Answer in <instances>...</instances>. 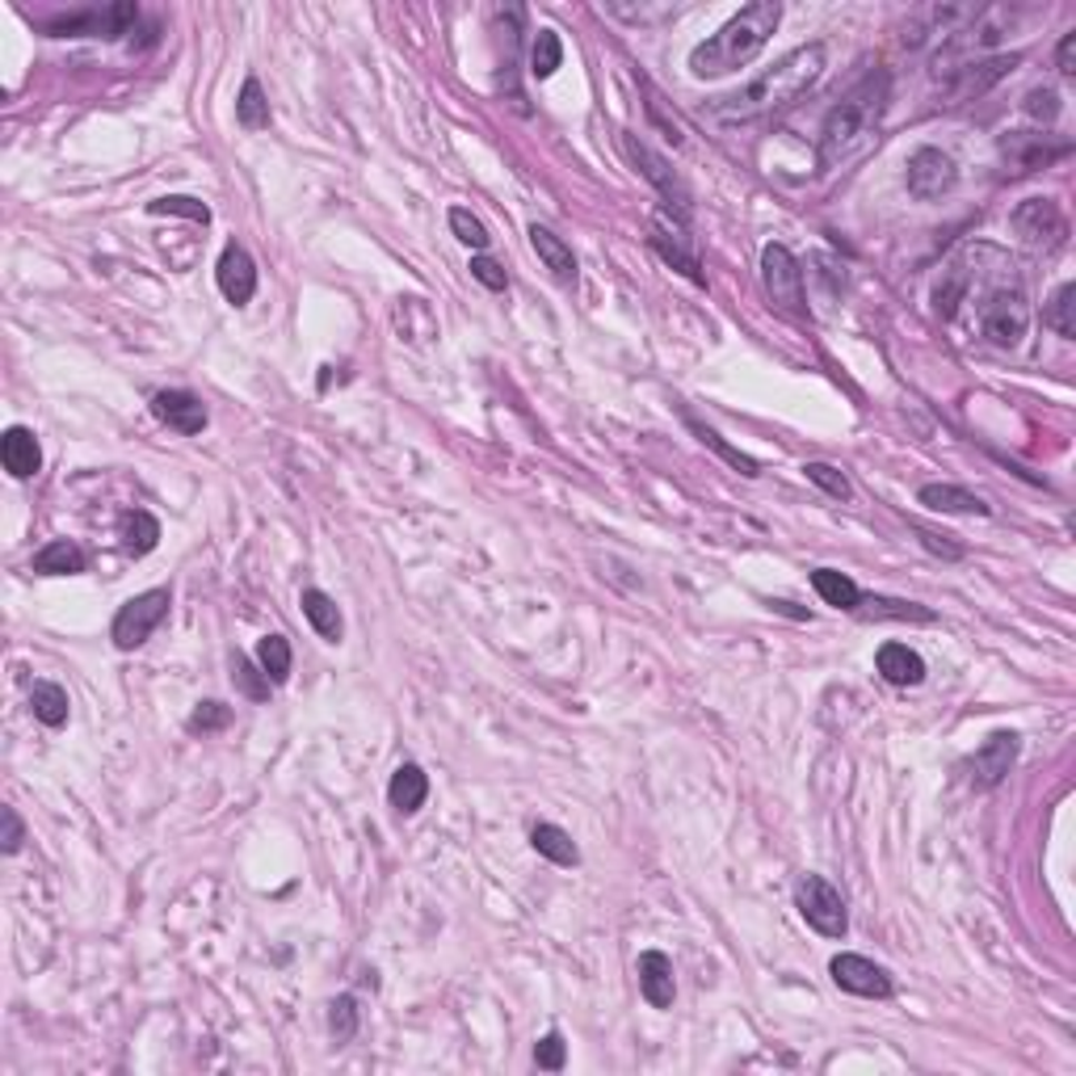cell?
I'll use <instances>...</instances> for the list:
<instances>
[{
    "instance_id": "obj_11",
    "label": "cell",
    "mask_w": 1076,
    "mask_h": 1076,
    "mask_svg": "<svg viewBox=\"0 0 1076 1076\" xmlns=\"http://www.w3.org/2000/svg\"><path fill=\"white\" fill-rule=\"evenodd\" d=\"M829 976L841 993L853 997H875V1001L891 997V976L879 964H870L867 955H837L829 964Z\"/></svg>"
},
{
    "instance_id": "obj_45",
    "label": "cell",
    "mask_w": 1076,
    "mask_h": 1076,
    "mask_svg": "<svg viewBox=\"0 0 1076 1076\" xmlns=\"http://www.w3.org/2000/svg\"><path fill=\"white\" fill-rule=\"evenodd\" d=\"M0 820H4V853H18L21 841H26V829H21V816L13 812V808H4L0 812Z\"/></svg>"
},
{
    "instance_id": "obj_5",
    "label": "cell",
    "mask_w": 1076,
    "mask_h": 1076,
    "mask_svg": "<svg viewBox=\"0 0 1076 1076\" xmlns=\"http://www.w3.org/2000/svg\"><path fill=\"white\" fill-rule=\"evenodd\" d=\"M794 908H799V917H803L820 938H841V934L850 929V912H846L841 891L832 888L829 879H820V875H803V879L794 883Z\"/></svg>"
},
{
    "instance_id": "obj_19",
    "label": "cell",
    "mask_w": 1076,
    "mask_h": 1076,
    "mask_svg": "<svg viewBox=\"0 0 1076 1076\" xmlns=\"http://www.w3.org/2000/svg\"><path fill=\"white\" fill-rule=\"evenodd\" d=\"M387 799L399 816H413L425 799H430V774L416 766V761H404L396 774H392V787H387Z\"/></svg>"
},
{
    "instance_id": "obj_39",
    "label": "cell",
    "mask_w": 1076,
    "mask_h": 1076,
    "mask_svg": "<svg viewBox=\"0 0 1076 1076\" xmlns=\"http://www.w3.org/2000/svg\"><path fill=\"white\" fill-rule=\"evenodd\" d=\"M148 210H151V215H181V219H194V224H210V207H203L198 198H181V194H172V198H156Z\"/></svg>"
},
{
    "instance_id": "obj_20",
    "label": "cell",
    "mask_w": 1076,
    "mask_h": 1076,
    "mask_svg": "<svg viewBox=\"0 0 1076 1076\" xmlns=\"http://www.w3.org/2000/svg\"><path fill=\"white\" fill-rule=\"evenodd\" d=\"M530 245H534L539 261L547 265L560 283H576V257H572V248H567L551 227H543V224L530 227Z\"/></svg>"
},
{
    "instance_id": "obj_22",
    "label": "cell",
    "mask_w": 1076,
    "mask_h": 1076,
    "mask_svg": "<svg viewBox=\"0 0 1076 1076\" xmlns=\"http://www.w3.org/2000/svg\"><path fill=\"white\" fill-rule=\"evenodd\" d=\"M303 619L316 626V635L328 643H340V631H345V623H340V610L337 602L324 593V589H303Z\"/></svg>"
},
{
    "instance_id": "obj_37",
    "label": "cell",
    "mask_w": 1076,
    "mask_h": 1076,
    "mask_svg": "<svg viewBox=\"0 0 1076 1076\" xmlns=\"http://www.w3.org/2000/svg\"><path fill=\"white\" fill-rule=\"evenodd\" d=\"M227 723H231V707H224V702H198L194 707V715H189V732H224Z\"/></svg>"
},
{
    "instance_id": "obj_26",
    "label": "cell",
    "mask_w": 1076,
    "mask_h": 1076,
    "mask_svg": "<svg viewBox=\"0 0 1076 1076\" xmlns=\"http://www.w3.org/2000/svg\"><path fill=\"white\" fill-rule=\"evenodd\" d=\"M812 589L825 598V605H837V610H858L862 605V589L853 585L846 572H837V567H816Z\"/></svg>"
},
{
    "instance_id": "obj_33",
    "label": "cell",
    "mask_w": 1076,
    "mask_h": 1076,
    "mask_svg": "<svg viewBox=\"0 0 1076 1076\" xmlns=\"http://www.w3.org/2000/svg\"><path fill=\"white\" fill-rule=\"evenodd\" d=\"M964 299H967V274L955 265V269H946L938 290H934V307H938L942 320H955V312H959V303Z\"/></svg>"
},
{
    "instance_id": "obj_9",
    "label": "cell",
    "mask_w": 1076,
    "mask_h": 1076,
    "mask_svg": "<svg viewBox=\"0 0 1076 1076\" xmlns=\"http://www.w3.org/2000/svg\"><path fill=\"white\" fill-rule=\"evenodd\" d=\"M905 181H908V194H912L917 203H934V198H942V194L955 189L959 169H955V160H950L942 148H917L912 156H908Z\"/></svg>"
},
{
    "instance_id": "obj_25",
    "label": "cell",
    "mask_w": 1076,
    "mask_h": 1076,
    "mask_svg": "<svg viewBox=\"0 0 1076 1076\" xmlns=\"http://www.w3.org/2000/svg\"><path fill=\"white\" fill-rule=\"evenodd\" d=\"M530 846L543 853L547 862H555V867H576V862H581L576 841H572L560 825H534V829H530Z\"/></svg>"
},
{
    "instance_id": "obj_7",
    "label": "cell",
    "mask_w": 1076,
    "mask_h": 1076,
    "mask_svg": "<svg viewBox=\"0 0 1076 1076\" xmlns=\"http://www.w3.org/2000/svg\"><path fill=\"white\" fill-rule=\"evenodd\" d=\"M761 283H766V295L774 307L791 312V316H803V269L794 261V253L787 245H766L761 248Z\"/></svg>"
},
{
    "instance_id": "obj_4",
    "label": "cell",
    "mask_w": 1076,
    "mask_h": 1076,
    "mask_svg": "<svg viewBox=\"0 0 1076 1076\" xmlns=\"http://www.w3.org/2000/svg\"><path fill=\"white\" fill-rule=\"evenodd\" d=\"M1030 328V303L1018 286H997L980 303V333L997 349H1018Z\"/></svg>"
},
{
    "instance_id": "obj_13",
    "label": "cell",
    "mask_w": 1076,
    "mask_h": 1076,
    "mask_svg": "<svg viewBox=\"0 0 1076 1076\" xmlns=\"http://www.w3.org/2000/svg\"><path fill=\"white\" fill-rule=\"evenodd\" d=\"M151 413H156L160 425H169V430L186 437L207 430V408H203V399L194 392H156L151 396Z\"/></svg>"
},
{
    "instance_id": "obj_43",
    "label": "cell",
    "mask_w": 1076,
    "mask_h": 1076,
    "mask_svg": "<svg viewBox=\"0 0 1076 1076\" xmlns=\"http://www.w3.org/2000/svg\"><path fill=\"white\" fill-rule=\"evenodd\" d=\"M875 619H917V623H934V610H921L912 602H891V598H875Z\"/></svg>"
},
{
    "instance_id": "obj_21",
    "label": "cell",
    "mask_w": 1076,
    "mask_h": 1076,
    "mask_svg": "<svg viewBox=\"0 0 1076 1076\" xmlns=\"http://www.w3.org/2000/svg\"><path fill=\"white\" fill-rule=\"evenodd\" d=\"M917 501L938 513H980V517L993 513L976 492L959 488V484H926V488L917 492Z\"/></svg>"
},
{
    "instance_id": "obj_8",
    "label": "cell",
    "mask_w": 1076,
    "mask_h": 1076,
    "mask_svg": "<svg viewBox=\"0 0 1076 1076\" xmlns=\"http://www.w3.org/2000/svg\"><path fill=\"white\" fill-rule=\"evenodd\" d=\"M1009 227L1018 231L1021 245L1043 248V253L1059 248L1064 245V236H1068V219H1064V210H1059L1056 198H1026V203L1009 215Z\"/></svg>"
},
{
    "instance_id": "obj_29",
    "label": "cell",
    "mask_w": 1076,
    "mask_h": 1076,
    "mask_svg": "<svg viewBox=\"0 0 1076 1076\" xmlns=\"http://www.w3.org/2000/svg\"><path fill=\"white\" fill-rule=\"evenodd\" d=\"M560 63H564V42H560V34L555 30H539L534 34V47H530V72L539 76V80H547V76L560 72Z\"/></svg>"
},
{
    "instance_id": "obj_35",
    "label": "cell",
    "mask_w": 1076,
    "mask_h": 1076,
    "mask_svg": "<svg viewBox=\"0 0 1076 1076\" xmlns=\"http://www.w3.org/2000/svg\"><path fill=\"white\" fill-rule=\"evenodd\" d=\"M328 1030H333L337 1043H349L358 1035V1001L354 997H337L328 1005Z\"/></svg>"
},
{
    "instance_id": "obj_10",
    "label": "cell",
    "mask_w": 1076,
    "mask_h": 1076,
    "mask_svg": "<svg viewBox=\"0 0 1076 1076\" xmlns=\"http://www.w3.org/2000/svg\"><path fill=\"white\" fill-rule=\"evenodd\" d=\"M623 151H626V160H631V165H635V169H640L643 177L652 181V186L661 189L669 207H678L681 215L690 210V189H685L678 177H673V169H669V160H664V156H657V151L648 148L643 139H635L631 131H623Z\"/></svg>"
},
{
    "instance_id": "obj_12",
    "label": "cell",
    "mask_w": 1076,
    "mask_h": 1076,
    "mask_svg": "<svg viewBox=\"0 0 1076 1076\" xmlns=\"http://www.w3.org/2000/svg\"><path fill=\"white\" fill-rule=\"evenodd\" d=\"M215 283H219L227 303L245 307L257 295V265H253V257L240 245H227L219 253V265H215Z\"/></svg>"
},
{
    "instance_id": "obj_18",
    "label": "cell",
    "mask_w": 1076,
    "mask_h": 1076,
    "mask_svg": "<svg viewBox=\"0 0 1076 1076\" xmlns=\"http://www.w3.org/2000/svg\"><path fill=\"white\" fill-rule=\"evenodd\" d=\"M875 664H879L883 681H891V685H921L926 681V661L908 643H883L875 652Z\"/></svg>"
},
{
    "instance_id": "obj_6",
    "label": "cell",
    "mask_w": 1076,
    "mask_h": 1076,
    "mask_svg": "<svg viewBox=\"0 0 1076 1076\" xmlns=\"http://www.w3.org/2000/svg\"><path fill=\"white\" fill-rule=\"evenodd\" d=\"M169 605H172L169 589H148V593L131 598V602L113 614V626H110L113 648L118 652H135L139 643H148L151 631L169 619Z\"/></svg>"
},
{
    "instance_id": "obj_27",
    "label": "cell",
    "mask_w": 1076,
    "mask_h": 1076,
    "mask_svg": "<svg viewBox=\"0 0 1076 1076\" xmlns=\"http://www.w3.org/2000/svg\"><path fill=\"white\" fill-rule=\"evenodd\" d=\"M30 711H34L38 723L63 728L68 723V690L56 685V681H38L34 690H30Z\"/></svg>"
},
{
    "instance_id": "obj_15",
    "label": "cell",
    "mask_w": 1076,
    "mask_h": 1076,
    "mask_svg": "<svg viewBox=\"0 0 1076 1076\" xmlns=\"http://www.w3.org/2000/svg\"><path fill=\"white\" fill-rule=\"evenodd\" d=\"M0 463L13 480H34L42 472V451H38V437L26 425H9L0 437Z\"/></svg>"
},
{
    "instance_id": "obj_42",
    "label": "cell",
    "mask_w": 1076,
    "mask_h": 1076,
    "mask_svg": "<svg viewBox=\"0 0 1076 1076\" xmlns=\"http://www.w3.org/2000/svg\"><path fill=\"white\" fill-rule=\"evenodd\" d=\"M534 1064L543 1068V1073H560L567 1064V1043L560 1030H551V1035H543L539 1039V1047H534Z\"/></svg>"
},
{
    "instance_id": "obj_14",
    "label": "cell",
    "mask_w": 1076,
    "mask_h": 1076,
    "mask_svg": "<svg viewBox=\"0 0 1076 1076\" xmlns=\"http://www.w3.org/2000/svg\"><path fill=\"white\" fill-rule=\"evenodd\" d=\"M1014 761H1018V737L1014 732H993V737L980 744V753H976V761H971V770H976V787H997L1009 770H1014Z\"/></svg>"
},
{
    "instance_id": "obj_34",
    "label": "cell",
    "mask_w": 1076,
    "mask_h": 1076,
    "mask_svg": "<svg viewBox=\"0 0 1076 1076\" xmlns=\"http://www.w3.org/2000/svg\"><path fill=\"white\" fill-rule=\"evenodd\" d=\"M451 231H454V236H458V240H463V245H467V248H475V253H484V248H488V240H492V236H488V227L480 224V219H475V215H472V210H467V207H454V210H451Z\"/></svg>"
},
{
    "instance_id": "obj_46",
    "label": "cell",
    "mask_w": 1076,
    "mask_h": 1076,
    "mask_svg": "<svg viewBox=\"0 0 1076 1076\" xmlns=\"http://www.w3.org/2000/svg\"><path fill=\"white\" fill-rule=\"evenodd\" d=\"M1056 68L1064 76L1076 72V34H1064L1059 38V51H1056Z\"/></svg>"
},
{
    "instance_id": "obj_23",
    "label": "cell",
    "mask_w": 1076,
    "mask_h": 1076,
    "mask_svg": "<svg viewBox=\"0 0 1076 1076\" xmlns=\"http://www.w3.org/2000/svg\"><path fill=\"white\" fill-rule=\"evenodd\" d=\"M30 567H34L38 576H76V572H85V551L76 547V543H68V539H56V543H47V547L38 551L34 560H30Z\"/></svg>"
},
{
    "instance_id": "obj_40",
    "label": "cell",
    "mask_w": 1076,
    "mask_h": 1076,
    "mask_svg": "<svg viewBox=\"0 0 1076 1076\" xmlns=\"http://www.w3.org/2000/svg\"><path fill=\"white\" fill-rule=\"evenodd\" d=\"M1021 110H1026V118H1035V122H1047V127H1052L1064 106H1059L1056 89H1047V85H1043V89H1030V93H1026Z\"/></svg>"
},
{
    "instance_id": "obj_24",
    "label": "cell",
    "mask_w": 1076,
    "mask_h": 1076,
    "mask_svg": "<svg viewBox=\"0 0 1076 1076\" xmlns=\"http://www.w3.org/2000/svg\"><path fill=\"white\" fill-rule=\"evenodd\" d=\"M118 539H122V547L131 555H148L160 543V522L148 510H127L122 522H118Z\"/></svg>"
},
{
    "instance_id": "obj_31",
    "label": "cell",
    "mask_w": 1076,
    "mask_h": 1076,
    "mask_svg": "<svg viewBox=\"0 0 1076 1076\" xmlns=\"http://www.w3.org/2000/svg\"><path fill=\"white\" fill-rule=\"evenodd\" d=\"M257 664H261L265 678L274 681V685H283L290 678V643H286V635H265L257 643Z\"/></svg>"
},
{
    "instance_id": "obj_30",
    "label": "cell",
    "mask_w": 1076,
    "mask_h": 1076,
    "mask_svg": "<svg viewBox=\"0 0 1076 1076\" xmlns=\"http://www.w3.org/2000/svg\"><path fill=\"white\" fill-rule=\"evenodd\" d=\"M236 122L245 127V131H265L269 127V101H265L261 85L248 76L245 89H240V101H236Z\"/></svg>"
},
{
    "instance_id": "obj_32",
    "label": "cell",
    "mask_w": 1076,
    "mask_h": 1076,
    "mask_svg": "<svg viewBox=\"0 0 1076 1076\" xmlns=\"http://www.w3.org/2000/svg\"><path fill=\"white\" fill-rule=\"evenodd\" d=\"M1073 312H1076V283H1064L1056 290V299H1052V307L1043 312V324L1047 328H1056L1059 337L1064 340H1073L1076 337V320H1073Z\"/></svg>"
},
{
    "instance_id": "obj_28",
    "label": "cell",
    "mask_w": 1076,
    "mask_h": 1076,
    "mask_svg": "<svg viewBox=\"0 0 1076 1076\" xmlns=\"http://www.w3.org/2000/svg\"><path fill=\"white\" fill-rule=\"evenodd\" d=\"M1021 63V56H1009V59H988V63H971V68H955L959 72V93H984L993 80H1001L1005 72H1014Z\"/></svg>"
},
{
    "instance_id": "obj_38",
    "label": "cell",
    "mask_w": 1076,
    "mask_h": 1076,
    "mask_svg": "<svg viewBox=\"0 0 1076 1076\" xmlns=\"http://www.w3.org/2000/svg\"><path fill=\"white\" fill-rule=\"evenodd\" d=\"M685 421H690V430H694V434H699L702 442H707V446H711V451H719V454H723V458H728V463H732V467H737V472H744V475H757V463H753V458H749V454L732 451V446H728V442H723V437H719L715 430H707V425H699V421H694V416H685Z\"/></svg>"
},
{
    "instance_id": "obj_17",
    "label": "cell",
    "mask_w": 1076,
    "mask_h": 1076,
    "mask_svg": "<svg viewBox=\"0 0 1076 1076\" xmlns=\"http://www.w3.org/2000/svg\"><path fill=\"white\" fill-rule=\"evenodd\" d=\"M652 245L661 248V257L664 261H673L690 278V283H702V274H699V257L690 253V240H685V231H681V224H673L669 215H657V224H652Z\"/></svg>"
},
{
    "instance_id": "obj_41",
    "label": "cell",
    "mask_w": 1076,
    "mask_h": 1076,
    "mask_svg": "<svg viewBox=\"0 0 1076 1076\" xmlns=\"http://www.w3.org/2000/svg\"><path fill=\"white\" fill-rule=\"evenodd\" d=\"M803 472H808V480H812L816 488H825V492H829V496H837V501H850V496H853L850 480H846V475L837 472L832 463H808Z\"/></svg>"
},
{
    "instance_id": "obj_16",
    "label": "cell",
    "mask_w": 1076,
    "mask_h": 1076,
    "mask_svg": "<svg viewBox=\"0 0 1076 1076\" xmlns=\"http://www.w3.org/2000/svg\"><path fill=\"white\" fill-rule=\"evenodd\" d=\"M640 993L652 1009H669V1005H673L678 984H673V964H669V955H661V950H643L640 955Z\"/></svg>"
},
{
    "instance_id": "obj_1",
    "label": "cell",
    "mask_w": 1076,
    "mask_h": 1076,
    "mask_svg": "<svg viewBox=\"0 0 1076 1076\" xmlns=\"http://www.w3.org/2000/svg\"><path fill=\"white\" fill-rule=\"evenodd\" d=\"M825 59H829L825 56V42L794 47L791 56H782L774 68H766V72L757 76V80H749L744 89L719 97L715 106H711V113L723 118V122H753V118H766V113L782 110V106L799 101V97L808 93L816 80H820Z\"/></svg>"
},
{
    "instance_id": "obj_47",
    "label": "cell",
    "mask_w": 1076,
    "mask_h": 1076,
    "mask_svg": "<svg viewBox=\"0 0 1076 1076\" xmlns=\"http://www.w3.org/2000/svg\"><path fill=\"white\" fill-rule=\"evenodd\" d=\"M917 534H921V543H926V547L934 551V555H946V560H959V555H964V547H955V543H942V539H938L934 530H917Z\"/></svg>"
},
{
    "instance_id": "obj_2",
    "label": "cell",
    "mask_w": 1076,
    "mask_h": 1076,
    "mask_svg": "<svg viewBox=\"0 0 1076 1076\" xmlns=\"http://www.w3.org/2000/svg\"><path fill=\"white\" fill-rule=\"evenodd\" d=\"M778 21H782V4L778 0L744 4L737 18L723 21L715 34L702 38L699 47L690 51V72L699 80H715V76H728L737 68H749L766 51V42L774 38Z\"/></svg>"
},
{
    "instance_id": "obj_3",
    "label": "cell",
    "mask_w": 1076,
    "mask_h": 1076,
    "mask_svg": "<svg viewBox=\"0 0 1076 1076\" xmlns=\"http://www.w3.org/2000/svg\"><path fill=\"white\" fill-rule=\"evenodd\" d=\"M888 97H891V76L870 72L825 113V127H820V165L825 169H832V165L850 160L853 151L867 148L870 139H875V131H879V122H883Z\"/></svg>"
},
{
    "instance_id": "obj_36",
    "label": "cell",
    "mask_w": 1076,
    "mask_h": 1076,
    "mask_svg": "<svg viewBox=\"0 0 1076 1076\" xmlns=\"http://www.w3.org/2000/svg\"><path fill=\"white\" fill-rule=\"evenodd\" d=\"M231 681H236L253 702L269 699V678H265V669H253L248 657H236V661H231Z\"/></svg>"
},
{
    "instance_id": "obj_44",
    "label": "cell",
    "mask_w": 1076,
    "mask_h": 1076,
    "mask_svg": "<svg viewBox=\"0 0 1076 1076\" xmlns=\"http://www.w3.org/2000/svg\"><path fill=\"white\" fill-rule=\"evenodd\" d=\"M472 278H475V283H484L488 290H505V286H510L505 269L492 261V257H484V253H475V257H472Z\"/></svg>"
}]
</instances>
